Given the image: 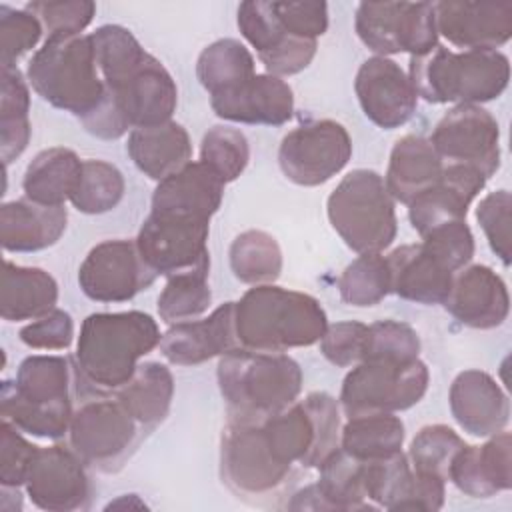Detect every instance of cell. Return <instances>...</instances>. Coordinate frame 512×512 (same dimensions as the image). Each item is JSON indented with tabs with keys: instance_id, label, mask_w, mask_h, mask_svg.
<instances>
[{
	"instance_id": "36",
	"label": "cell",
	"mask_w": 512,
	"mask_h": 512,
	"mask_svg": "<svg viewBox=\"0 0 512 512\" xmlns=\"http://www.w3.org/2000/svg\"><path fill=\"white\" fill-rule=\"evenodd\" d=\"M196 76L212 96L226 94L256 76L252 52L236 38H220L208 44L196 62Z\"/></svg>"
},
{
	"instance_id": "11",
	"label": "cell",
	"mask_w": 512,
	"mask_h": 512,
	"mask_svg": "<svg viewBox=\"0 0 512 512\" xmlns=\"http://www.w3.org/2000/svg\"><path fill=\"white\" fill-rule=\"evenodd\" d=\"M272 454L298 470L318 468L338 446L340 404L328 392H310L288 408L260 418Z\"/></svg>"
},
{
	"instance_id": "7",
	"label": "cell",
	"mask_w": 512,
	"mask_h": 512,
	"mask_svg": "<svg viewBox=\"0 0 512 512\" xmlns=\"http://www.w3.org/2000/svg\"><path fill=\"white\" fill-rule=\"evenodd\" d=\"M408 78L430 104H484L502 96L510 80L508 56L500 50L454 52L442 44L410 56Z\"/></svg>"
},
{
	"instance_id": "32",
	"label": "cell",
	"mask_w": 512,
	"mask_h": 512,
	"mask_svg": "<svg viewBox=\"0 0 512 512\" xmlns=\"http://www.w3.org/2000/svg\"><path fill=\"white\" fill-rule=\"evenodd\" d=\"M126 152L134 166L156 182L192 162L190 136L186 128L174 120L130 130Z\"/></svg>"
},
{
	"instance_id": "8",
	"label": "cell",
	"mask_w": 512,
	"mask_h": 512,
	"mask_svg": "<svg viewBox=\"0 0 512 512\" xmlns=\"http://www.w3.org/2000/svg\"><path fill=\"white\" fill-rule=\"evenodd\" d=\"M218 388L228 416L264 418L294 404L302 392L300 364L284 352L234 348L218 358Z\"/></svg>"
},
{
	"instance_id": "39",
	"label": "cell",
	"mask_w": 512,
	"mask_h": 512,
	"mask_svg": "<svg viewBox=\"0 0 512 512\" xmlns=\"http://www.w3.org/2000/svg\"><path fill=\"white\" fill-rule=\"evenodd\" d=\"M228 260L234 278L250 286L274 284L282 272L280 244L264 230L240 232L230 244Z\"/></svg>"
},
{
	"instance_id": "5",
	"label": "cell",
	"mask_w": 512,
	"mask_h": 512,
	"mask_svg": "<svg viewBox=\"0 0 512 512\" xmlns=\"http://www.w3.org/2000/svg\"><path fill=\"white\" fill-rule=\"evenodd\" d=\"M26 78L44 102L70 112L82 126L110 102L90 34L46 36L28 62Z\"/></svg>"
},
{
	"instance_id": "47",
	"label": "cell",
	"mask_w": 512,
	"mask_h": 512,
	"mask_svg": "<svg viewBox=\"0 0 512 512\" xmlns=\"http://www.w3.org/2000/svg\"><path fill=\"white\" fill-rule=\"evenodd\" d=\"M24 8L42 22L48 36H78L96 14V4L90 0H42L28 2Z\"/></svg>"
},
{
	"instance_id": "48",
	"label": "cell",
	"mask_w": 512,
	"mask_h": 512,
	"mask_svg": "<svg viewBox=\"0 0 512 512\" xmlns=\"http://www.w3.org/2000/svg\"><path fill=\"white\" fill-rule=\"evenodd\" d=\"M510 192L500 188L486 194L476 206V220L484 230L488 246L500 258L504 266L512 260V240H510Z\"/></svg>"
},
{
	"instance_id": "9",
	"label": "cell",
	"mask_w": 512,
	"mask_h": 512,
	"mask_svg": "<svg viewBox=\"0 0 512 512\" xmlns=\"http://www.w3.org/2000/svg\"><path fill=\"white\" fill-rule=\"evenodd\" d=\"M326 214L336 234L356 254H382L396 238L394 198L374 170L348 172L330 192Z\"/></svg>"
},
{
	"instance_id": "17",
	"label": "cell",
	"mask_w": 512,
	"mask_h": 512,
	"mask_svg": "<svg viewBox=\"0 0 512 512\" xmlns=\"http://www.w3.org/2000/svg\"><path fill=\"white\" fill-rule=\"evenodd\" d=\"M158 274L144 262L136 240H104L78 268L80 290L94 302H126L150 288Z\"/></svg>"
},
{
	"instance_id": "15",
	"label": "cell",
	"mask_w": 512,
	"mask_h": 512,
	"mask_svg": "<svg viewBox=\"0 0 512 512\" xmlns=\"http://www.w3.org/2000/svg\"><path fill=\"white\" fill-rule=\"evenodd\" d=\"M352 156L348 130L332 120H312L290 130L278 148L282 174L298 186H320L334 178Z\"/></svg>"
},
{
	"instance_id": "21",
	"label": "cell",
	"mask_w": 512,
	"mask_h": 512,
	"mask_svg": "<svg viewBox=\"0 0 512 512\" xmlns=\"http://www.w3.org/2000/svg\"><path fill=\"white\" fill-rule=\"evenodd\" d=\"M438 36L462 50H498L512 38V2H434Z\"/></svg>"
},
{
	"instance_id": "10",
	"label": "cell",
	"mask_w": 512,
	"mask_h": 512,
	"mask_svg": "<svg viewBox=\"0 0 512 512\" xmlns=\"http://www.w3.org/2000/svg\"><path fill=\"white\" fill-rule=\"evenodd\" d=\"M78 398L68 444L88 468L102 474L120 472L150 430L128 412L114 392H86Z\"/></svg>"
},
{
	"instance_id": "41",
	"label": "cell",
	"mask_w": 512,
	"mask_h": 512,
	"mask_svg": "<svg viewBox=\"0 0 512 512\" xmlns=\"http://www.w3.org/2000/svg\"><path fill=\"white\" fill-rule=\"evenodd\" d=\"M340 298L358 308H370L390 294V272L386 256L360 254L338 278Z\"/></svg>"
},
{
	"instance_id": "13",
	"label": "cell",
	"mask_w": 512,
	"mask_h": 512,
	"mask_svg": "<svg viewBox=\"0 0 512 512\" xmlns=\"http://www.w3.org/2000/svg\"><path fill=\"white\" fill-rule=\"evenodd\" d=\"M358 38L376 56H420L438 44L432 2H360L354 16Z\"/></svg>"
},
{
	"instance_id": "3",
	"label": "cell",
	"mask_w": 512,
	"mask_h": 512,
	"mask_svg": "<svg viewBox=\"0 0 512 512\" xmlns=\"http://www.w3.org/2000/svg\"><path fill=\"white\" fill-rule=\"evenodd\" d=\"M74 358L34 354L20 362L14 380L2 382V420L20 432L60 440L68 436L76 400Z\"/></svg>"
},
{
	"instance_id": "50",
	"label": "cell",
	"mask_w": 512,
	"mask_h": 512,
	"mask_svg": "<svg viewBox=\"0 0 512 512\" xmlns=\"http://www.w3.org/2000/svg\"><path fill=\"white\" fill-rule=\"evenodd\" d=\"M366 336L368 326L358 320H344L326 326L320 338V352L322 356L338 366L350 368L364 360L366 354Z\"/></svg>"
},
{
	"instance_id": "18",
	"label": "cell",
	"mask_w": 512,
	"mask_h": 512,
	"mask_svg": "<svg viewBox=\"0 0 512 512\" xmlns=\"http://www.w3.org/2000/svg\"><path fill=\"white\" fill-rule=\"evenodd\" d=\"M24 486L32 504L46 512L88 510L94 496L88 466L70 444L38 448Z\"/></svg>"
},
{
	"instance_id": "43",
	"label": "cell",
	"mask_w": 512,
	"mask_h": 512,
	"mask_svg": "<svg viewBox=\"0 0 512 512\" xmlns=\"http://www.w3.org/2000/svg\"><path fill=\"white\" fill-rule=\"evenodd\" d=\"M250 144L242 130L216 124L206 130L200 144V162L224 184L234 182L248 166Z\"/></svg>"
},
{
	"instance_id": "46",
	"label": "cell",
	"mask_w": 512,
	"mask_h": 512,
	"mask_svg": "<svg viewBox=\"0 0 512 512\" xmlns=\"http://www.w3.org/2000/svg\"><path fill=\"white\" fill-rule=\"evenodd\" d=\"M420 354L418 332L400 320H378L368 326L364 360H414Z\"/></svg>"
},
{
	"instance_id": "14",
	"label": "cell",
	"mask_w": 512,
	"mask_h": 512,
	"mask_svg": "<svg viewBox=\"0 0 512 512\" xmlns=\"http://www.w3.org/2000/svg\"><path fill=\"white\" fill-rule=\"evenodd\" d=\"M210 220L168 212H152L142 222L136 246L144 262L158 276H178L188 272H210L208 252Z\"/></svg>"
},
{
	"instance_id": "33",
	"label": "cell",
	"mask_w": 512,
	"mask_h": 512,
	"mask_svg": "<svg viewBox=\"0 0 512 512\" xmlns=\"http://www.w3.org/2000/svg\"><path fill=\"white\" fill-rule=\"evenodd\" d=\"M58 284L42 268L4 260L0 286V316L6 322L36 320L56 308Z\"/></svg>"
},
{
	"instance_id": "2",
	"label": "cell",
	"mask_w": 512,
	"mask_h": 512,
	"mask_svg": "<svg viewBox=\"0 0 512 512\" xmlns=\"http://www.w3.org/2000/svg\"><path fill=\"white\" fill-rule=\"evenodd\" d=\"M160 340L158 322L140 310L86 316L74 352L76 396L122 388Z\"/></svg>"
},
{
	"instance_id": "34",
	"label": "cell",
	"mask_w": 512,
	"mask_h": 512,
	"mask_svg": "<svg viewBox=\"0 0 512 512\" xmlns=\"http://www.w3.org/2000/svg\"><path fill=\"white\" fill-rule=\"evenodd\" d=\"M80 156L64 146L38 152L22 178L24 196L44 206H64L76 192L82 174Z\"/></svg>"
},
{
	"instance_id": "44",
	"label": "cell",
	"mask_w": 512,
	"mask_h": 512,
	"mask_svg": "<svg viewBox=\"0 0 512 512\" xmlns=\"http://www.w3.org/2000/svg\"><path fill=\"white\" fill-rule=\"evenodd\" d=\"M466 442L446 424L422 426L410 442L408 462L412 470L438 474L448 480V468Z\"/></svg>"
},
{
	"instance_id": "30",
	"label": "cell",
	"mask_w": 512,
	"mask_h": 512,
	"mask_svg": "<svg viewBox=\"0 0 512 512\" xmlns=\"http://www.w3.org/2000/svg\"><path fill=\"white\" fill-rule=\"evenodd\" d=\"M224 198V182L200 160L158 182L152 212H168L212 220Z\"/></svg>"
},
{
	"instance_id": "38",
	"label": "cell",
	"mask_w": 512,
	"mask_h": 512,
	"mask_svg": "<svg viewBox=\"0 0 512 512\" xmlns=\"http://www.w3.org/2000/svg\"><path fill=\"white\" fill-rule=\"evenodd\" d=\"M404 438V422L394 414L354 416L340 430V448L360 460H378L400 452Z\"/></svg>"
},
{
	"instance_id": "27",
	"label": "cell",
	"mask_w": 512,
	"mask_h": 512,
	"mask_svg": "<svg viewBox=\"0 0 512 512\" xmlns=\"http://www.w3.org/2000/svg\"><path fill=\"white\" fill-rule=\"evenodd\" d=\"M448 480L466 496L490 498L512 488V440L502 430L482 446H464L448 468Z\"/></svg>"
},
{
	"instance_id": "53",
	"label": "cell",
	"mask_w": 512,
	"mask_h": 512,
	"mask_svg": "<svg viewBox=\"0 0 512 512\" xmlns=\"http://www.w3.org/2000/svg\"><path fill=\"white\" fill-rule=\"evenodd\" d=\"M284 30L296 38L318 40L328 30L326 2H272Z\"/></svg>"
},
{
	"instance_id": "42",
	"label": "cell",
	"mask_w": 512,
	"mask_h": 512,
	"mask_svg": "<svg viewBox=\"0 0 512 512\" xmlns=\"http://www.w3.org/2000/svg\"><path fill=\"white\" fill-rule=\"evenodd\" d=\"M212 304L208 274L188 272L166 278V286L158 296V316L168 326L200 318Z\"/></svg>"
},
{
	"instance_id": "16",
	"label": "cell",
	"mask_w": 512,
	"mask_h": 512,
	"mask_svg": "<svg viewBox=\"0 0 512 512\" xmlns=\"http://www.w3.org/2000/svg\"><path fill=\"white\" fill-rule=\"evenodd\" d=\"M444 164L476 168L486 180L500 168V126L478 104L450 108L428 138Z\"/></svg>"
},
{
	"instance_id": "45",
	"label": "cell",
	"mask_w": 512,
	"mask_h": 512,
	"mask_svg": "<svg viewBox=\"0 0 512 512\" xmlns=\"http://www.w3.org/2000/svg\"><path fill=\"white\" fill-rule=\"evenodd\" d=\"M42 22L26 8L0 4V64L16 66L42 38Z\"/></svg>"
},
{
	"instance_id": "20",
	"label": "cell",
	"mask_w": 512,
	"mask_h": 512,
	"mask_svg": "<svg viewBox=\"0 0 512 512\" xmlns=\"http://www.w3.org/2000/svg\"><path fill=\"white\" fill-rule=\"evenodd\" d=\"M354 92L364 116L382 130L404 126L418 106V94L408 74L386 56H372L360 64Z\"/></svg>"
},
{
	"instance_id": "1",
	"label": "cell",
	"mask_w": 512,
	"mask_h": 512,
	"mask_svg": "<svg viewBox=\"0 0 512 512\" xmlns=\"http://www.w3.org/2000/svg\"><path fill=\"white\" fill-rule=\"evenodd\" d=\"M90 40L108 96L128 130L168 122L178 88L166 66L120 24L96 28Z\"/></svg>"
},
{
	"instance_id": "19",
	"label": "cell",
	"mask_w": 512,
	"mask_h": 512,
	"mask_svg": "<svg viewBox=\"0 0 512 512\" xmlns=\"http://www.w3.org/2000/svg\"><path fill=\"white\" fill-rule=\"evenodd\" d=\"M238 28L256 50L266 72L278 78L292 76L310 66L318 40L296 38L284 30L272 10V2H242L238 6Z\"/></svg>"
},
{
	"instance_id": "22",
	"label": "cell",
	"mask_w": 512,
	"mask_h": 512,
	"mask_svg": "<svg viewBox=\"0 0 512 512\" xmlns=\"http://www.w3.org/2000/svg\"><path fill=\"white\" fill-rule=\"evenodd\" d=\"M444 308L454 316V320L468 328H498L506 322L510 312L506 282L490 266H464L452 278Z\"/></svg>"
},
{
	"instance_id": "6",
	"label": "cell",
	"mask_w": 512,
	"mask_h": 512,
	"mask_svg": "<svg viewBox=\"0 0 512 512\" xmlns=\"http://www.w3.org/2000/svg\"><path fill=\"white\" fill-rule=\"evenodd\" d=\"M304 474L272 454L260 418L228 416L220 434V478L238 500L258 508L286 506L282 500Z\"/></svg>"
},
{
	"instance_id": "25",
	"label": "cell",
	"mask_w": 512,
	"mask_h": 512,
	"mask_svg": "<svg viewBox=\"0 0 512 512\" xmlns=\"http://www.w3.org/2000/svg\"><path fill=\"white\" fill-rule=\"evenodd\" d=\"M210 106L228 122L282 126L294 116V92L284 78L266 72L226 94L212 96Z\"/></svg>"
},
{
	"instance_id": "28",
	"label": "cell",
	"mask_w": 512,
	"mask_h": 512,
	"mask_svg": "<svg viewBox=\"0 0 512 512\" xmlns=\"http://www.w3.org/2000/svg\"><path fill=\"white\" fill-rule=\"evenodd\" d=\"M390 292L416 304H444L454 272H450L422 242L404 244L386 256Z\"/></svg>"
},
{
	"instance_id": "4",
	"label": "cell",
	"mask_w": 512,
	"mask_h": 512,
	"mask_svg": "<svg viewBox=\"0 0 512 512\" xmlns=\"http://www.w3.org/2000/svg\"><path fill=\"white\" fill-rule=\"evenodd\" d=\"M234 324L242 348L286 352L320 342L328 318L314 296L276 284H260L248 288L234 302Z\"/></svg>"
},
{
	"instance_id": "29",
	"label": "cell",
	"mask_w": 512,
	"mask_h": 512,
	"mask_svg": "<svg viewBox=\"0 0 512 512\" xmlns=\"http://www.w3.org/2000/svg\"><path fill=\"white\" fill-rule=\"evenodd\" d=\"M64 206L10 200L0 206V242L6 252H40L54 246L66 230Z\"/></svg>"
},
{
	"instance_id": "54",
	"label": "cell",
	"mask_w": 512,
	"mask_h": 512,
	"mask_svg": "<svg viewBox=\"0 0 512 512\" xmlns=\"http://www.w3.org/2000/svg\"><path fill=\"white\" fill-rule=\"evenodd\" d=\"M446 498V480L438 474L412 470V480L400 510H440Z\"/></svg>"
},
{
	"instance_id": "51",
	"label": "cell",
	"mask_w": 512,
	"mask_h": 512,
	"mask_svg": "<svg viewBox=\"0 0 512 512\" xmlns=\"http://www.w3.org/2000/svg\"><path fill=\"white\" fill-rule=\"evenodd\" d=\"M16 426L0 422V486L20 488L26 484L32 460L40 446L28 442Z\"/></svg>"
},
{
	"instance_id": "40",
	"label": "cell",
	"mask_w": 512,
	"mask_h": 512,
	"mask_svg": "<svg viewBox=\"0 0 512 512\" xmlns=\"http://www.w3.org/2000/svg\"><path fill=\"white\" fill-rule=\"evenodd\" d=\"M124 190V176L114 164L90 158L82 162V174L70 202L82 214H104L120 204Z\"/></svg>"
},
{
	"instance_id": "12",
	"label": "cell",
	"mask_w": 512,
	"mask_h": 512,
	"mask_svg": "<svg viewBox=\"0 0 512 512\" xmlns=\"http://www.w3.org/2000/svg\"><path fill=\"white\" fill-rule=\"evenodd\" d=\"M428 380V366L420 358L362 360L346 374L338 404L348 418L396 414L422 400Z\"/></svg>"
},
{
	"instance_id": "37",
	"label": "cell",
	"mask_w": 512,
	"mask_h": 512,
	"mask_svg": "<svg viewBox=\"0 0 512 512\" xmlns=\"http://www.w3.org/2000/svg\"><path fill=\"white\" fill-rule=\"evenodd\" d=\"M18 66H2L0 92V156L4 166L16 160L28 146L30 126V88Z\"/></svg>"
},
{
	"instance_id": "35",
	"label": "cell",
	"mask_w": 512,
	"mask_h": 512,
	"mask_svg": "<svg viewBox=\"0 0 512 512\" xmlns=\"http://www.w3.org/2000/svg\"><path fill=\"white\" fill-rule=\"evenodd\" d=\"M114 394L146 430L154 432L170 412L174 378L160 362H140L132 378Z\"/></svg>"
},
{
	"instance_id": "24",
	"label": "cell",
	"mask_w": 512,
	"mask_h": 512,
	"mask_svg": "<svg viewBox=\"0 0 512 512\" xmlns=\"http://www.w3.org/2000/svg\"><path fill=\"white\" fill-rule=\"evenodd\" d=\"M448 402L456 424L476 438L494 436L510 422V400L484 370L460 372L450 386Z\"/></svg>"
},
{
	"instance_id": "52",
	"label": "cell",
	"mask_w": 512,
	"mask_h": 512,
	"mask_svg": "<svg viewBox=\"0 0 512 512\" xmlns=\"http://www.w3.org/2000/svg\"><path fill=\"white\" fill-rule=\"evenodd\" d=\"M18 336L34 350H66L74 340V320L66 310L54 308L22 326Z\"/></svg>"
},
{
	"instance_id": "23",
	"label": "cell",
	"mask_w": 512,
	"mask_h": 512,
	"mask_svg": "<svg viewBox=\"0 0 512 512\" xmlns=\"http://www.w3.org/2000/svg\"><path fill=\"white\" fill-rule=\"evenodd\" d=\"M240 348L234 302H224L206 318L172 324L160 340L162 356L176 366H196Z\"/></svg>"
},
{
	"instance_id": "49",
	"label": "cell",
	"mask_w": 512,
	"mask_h": 512,
	"mask_svg": "<svg viewBox=\"0 0 512 512\" xmlns=\"http://www.w3.org/2000/svg\"><path fill=\"white\" fill-rule=\"evenodd\" d=\"M422 244L454 274L462 270L474 256V234L466 220L432 228L422 236Z\"/></svg>"
},
{
	"instance_id": "26",
	"label": "cell",
	"mask_w": 512,
	"mask_h": 512,
	"mask_svg": "<svg viewBox=\"0 0 512 512\" xmlns=\"http://www.w3.org/2000/svg\"><path fill=\"white\" fill-rule=\"evenodd\" d=\"M486 182L488 180L476 168L444 164L440 180L408 204L412 228L424 236L442 224L466 220L472 200L482 192Z\"/></svg>"
},
{
	"instance_id": "31",
	"label": "cell",
	"mask_w": 512,
	"mask_h": 512,
	"mask_svg": "<svg viewBox=\"0 0 512 512\" xmlns=\"http://www.w3.org/2000/svg\"><path fill=\"white\" fill-rule=\"evenodd\" d=\"M444 172V162L428 138L406 134L390 150L384 184L394 202L410 204L432 188Z\"/></svg>"
}]
</instances>
